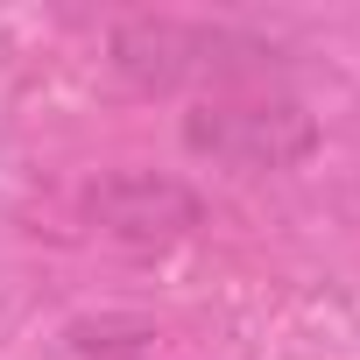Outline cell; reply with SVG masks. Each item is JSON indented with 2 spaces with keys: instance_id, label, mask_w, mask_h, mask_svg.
<instances>
[{
  "instance_id": "cell-3",
  "label": "cell",
  "mask_w": 360,
  "mask_h": 360,
  "mask_svg": "<svg viewBox=\"0 0 360 360\" xmlns=\"http://www.w3.org/2000/svg\"><path fill=\"white\" fill-rule=\"evenodd\" d=\"M85 219L113 248L155 255V248H176L205 219V198L184 176H162V169H106L99 184H85Z\"/></svg>"
},
{
  "instance_id": "cell-1",
  "label": "cell",
  "mask_w": 360,
  "mask_h": 360,
  "mask_svg": "<svg viewBox=\"0 0 360 360\" xmlns=\"http://www.w3.org/2000/svg\"><path fill=\"white\" fill-rule=\"evenodd\" d=\"M184 148L212 169H233V176H269V169H297L318 155L325 127L304 99L290 92H219V99H198L184 113Z\"/></svg>"
},
{
  "instance_id": "cell-2",
  "label": "cell",
  "mask_w": 360,
  "mask_h": 360,
  "mask_svg": "<svg viewBox=\"0 0 360 360\" xmlns=\"http://www.w3.org/2000/svg\"><path fill=\"white\" fill-rule=\"evenodd\" d=\"M106 64L120 71V85L162 99V92H184L191 78H212V71H262L269 43L212 29V22H184V15H127L106 36Z\"/></svg>"
}]
</instances>
